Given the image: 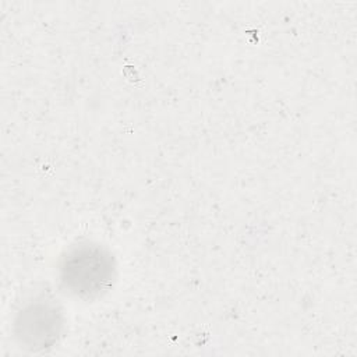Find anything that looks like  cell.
I'll list each match as a JSON object with an SVG mask.
<instances>
[{
    "instance_id": "7a4b0ae2",
    "label": "cell",
    "mask_w": 357,
    "mask_h": 357,
    "mask_svg": "<svg viewBox=\"0 0 357 357\" xmlns=\"http://www.w3.org/2000/svg\"><path fill=\"white\" fill-rule=\"evenodd\" d=\"M63 328V311L57 300L40 296L29 301L15 317L14 333L21 347L31 351L52 347Z\"/></svg>"
},
{
    "instance_id": "6da1fadb",
    "label": "cell",
    "mask_w": 357,
    "mask_h": 357,
    "mask_svg": "<svg viewBox=\"0 0 357 357\" xmlns=\"http://www.w3.org/2000/svg\"><path fill=\"white\" fill-rule=\"evenodd\" d=\"M61 287L81 300H93L107 291L116 278V262L105 247L81 243L70 248L59 268Z\"/></svg>"
}]
</instances>
